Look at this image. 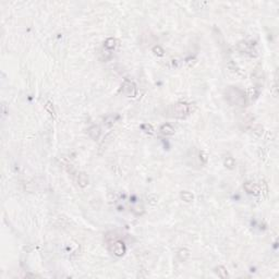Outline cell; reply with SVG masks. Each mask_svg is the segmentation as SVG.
Instances as JSON below:
<instances>
[{"instance_id":"cell-13","label":"cell","mask_w":279,"mask_h":279,"mask_svg":"<svg viewBox=\"0 0 279 279\" xmlns=\"http://www.w3.org/2000/svg\"><path fill=\"white\" fill-rule=\"evenodd\" d=\"M118 118H119L118 116H114V114L107 116L105 118V120H104V124L106 125V127H108V128L112 127V125H114V121H116V119H118Z\"/></svg>"},{"instance_id":"cell-21","label":"cell","mask_w":279,"mask_h":279,"mask_svg":"<svg viewBox=\"0 0 279 279\" xmlns=\"http://www.w3.org/2000/svg\"><path fill=\"white\" fill-rule=\"evenodd\" d=\"M200 159L203 161V164H205L206 161H207V155H206L204 152H201L200 153Z\"/></svg>"},{"instance_id":"cell-7","label":"cell","mask_w":279,"mask_h":279,"mask_svg":"<svg viewBox=\"0 0 279 279\" xmlns=\"http://www.w3.org/2000/svg\"><path fill=\"white\" fill-rule=\"evenodd\" d=\"M87 133H89V138H91L92 140L97 141V140L99 139L100 133H102V132H100L99 127H97V125H92V127L87 130Z\"/></svg>"},{"instance_id":"cell-22","label":"cell","mask_w":279,"mask_h":279,"mask_svg":"<svg viewBox=\"0 0 279 279\" xmlns=\"http://www.w3.org/2000/svg\"><path fill=\"white\" fill-rule=\"evenodd\" d=\"M257 129L262 130V128H261L260 125H256V128H255V129H254V130H257ZM254 132H255V133H257L258 135H260V134H262V132H261V131H254Z\"/></svg>"},{"instance_id":"cell-19","label":"cell","mask_w":279,"mask_h":279,"mask_svg":"<svg viewBox=\"0 0 279 279\" xmlns=\"http://www.w3.org/2000/svg\"><path fill=\"white\" fill-rule=\"evenodd\" d=\"M153 53H154L156 56H158V57H163V56L165 55V50H164L160 46H154V47H153Z\"/></svg>"},{"instance_id":"cell-9","label":"cell","mask_w":279,"mask_h":279,"mask_svg":"<svg viewBox=\"0 0 279 279\" xmlns=\"http://www.w3.org/2000/svg\"><path fill=\"white\" fill-rule=\"evenodd\" d=\"M189 256H190V251H189L188 249H185V247L180 249L177 253V257L180 262H185V261L189 258Z\"/></svg>"},{"instance_id":"cell-10","label":"cell","mask_w":279,"mask_h":279,"mask_svg":"<svg viewBox=\"0 0 279 279\" xmlns=\"http://www.w3.org/2000/svg\"><path fill=\"white\" fill-rule=\"evenodd\" d=\"M78 184L81 188H85L89 184V177L85 172H79L78 174Z\"/></svg>"},{"instance_id":"cell-12","label":"cell","mask_w":279,"mask_h":279,"mask_svg":"<svg viewBox=\"0 0 279 279\" xmlns=\"http://www.w3.org/2000/svg\"><path fill=\"white\" fill-rule=\"evenodd\" d=\"M104 47H105V49H107V50H111V49H114V47H116V39H114V37L107 38V39L105 40Z\"/></svg>"},{"instance_id":"cell-14","label":"cell","mask_w":279,"mask_h":279,"mask_svg":"<svg viewBox=\"0 0 279 279\" xmlns=\"http://www.w3.org/2000/svg\"><path fill=\"white\" fill-rule=\"evenodd\" d=\"M225 166H226L227 168H229V169H233L236 166V160L233 157L231 156H227L226 158H225V161H224Z\"/></svg>"},{"instance_id":"cell-3","label":"cell","mask_w":279,"mask_h":279,"mask_svg":"<svg viewBox=\"0 0 279 279\" xmlns=\"http://www.w3.org/2000/svg\"><path fill=\"white\" fill-rule=\"evenodd\" d=\"M123 94L128 96V97H135L138 95V87L134 84V82H132L131 80H124L121 85Z\"/></svg>"},{"instance_id":"cell-16","label":"cell","mask_w":279,"mask_h":279,"mask_svg":"<svg viewBox=\"0 0 279 279\" xmlns=\"http://www.w3.org/2000/svg\"><path fill=\"white\" fill-rule=\"evenodd\" d=\"M45 108H46V110L49 112V114L53 116V118H56V110L55 108H53V105L51 104L50 102H47L46 105H45Z\"/></svg>"},{"instance_id":"cell-4","label":"cell","mask_w":279,"mask_h":279,"mask_svg":"<svg viewBox=\"0 0 279 279\" xmlns=\"http://www.w3.org/2000/svg\"><path fill=\"white\" fill-rule=\"evenodd\" d=\"M109 249L110 251L112 252V253L114 254L116 256H123L125 253V251H127V247H125V244L123 243L122 241H120V240H114V242H111V243H109Z\"/></svg>"},{"instance_id":"cell-15","label":"cell","mask_w":279,"mask_h":279,"mask_svg":"<svg viewBox=\"0 0 279 279\" xmlns=\"http://www.w3.org/2000/svg\"><path fill=\"white\" fill-rule=\"evenodd\" d=\"M215 273L217 274L219 277L221 278H226L228 276V273H227V269L225 268L224 266H218L215 268Z\"/></svg>"},{"instance_id":"cell-2","label":"cell","mask_w":279,"mask_h":279,"mask_svg":"<svg viewBox=\"0 0 279 279\" xmlns=\"http://www.w3.org/2000/svg\"><path fill=\"white\" fill-rule=\"evenodd\" d=\"M190 112V106H189L186 103H177L174 106V109H172V114L175 118L179 119H183L184 117H186Z\"/></svg>"},{"instance_id":"cell-5","label":"cell","mask_w":279,"mask_h":279,"mask_svg":"<svg viewBox=\"0 0 279 279\" xmlns=\"http://www.w3.org/2000/svg\"><path fill=\"white\" fill-rule=\"evenodd\" d=\"M237 48L240 53H245V55H249L251 57H256L257 56V51L254 49L253 45L250 44L247 42H240L239 44L237 45Z\"/></svg>"},{"instance_id":"cell-18","label":"cell","mask_w":279,"mask_h":279,"mask_svg":"<svg viewBox=\"0 0 279 279\" xmlns=\"http://www.w3.org/2000/svg\"><path fill=\"white\" fill-rule=\"evenodd\" d=\"M141 129L143 130L145 133H148V134H153V133H154V128H153L150 124H148V123H144V124H142L141 125Z\"/></svg>"},{"instance_id":"cell-8","label":"cell","mask_w":279,"mask_h":279,"mask_svg":"<svg viewBox=\"0 0 279 279\" xmlns=\"http://www.w3.org/2000/svg\"><path fill=\"white\" fill-rule=\"evenodd\" d=\"M160 133L164 134V135L168 136V135H174L175 134V128L172 127L169 123H166V124H163L160 127Z\"/></svg>"},{"instance_id":"cell-6","label":"cell","mask_w":279,"mask_h":279,"mask_svg":"<svg viewBox=\"0 0 279 279\" xmlns=\"http://www.w3.org/2000/svg\"><path fill=\"white\" fill-rule=\"evenodd\" d=\"M243 188L249 194H254V195L260 194V188L255 183H253V182H250V181L245 182Z\"/></svg>"},{"instance_id":"cell-1","label":"cell","mask_w":279,"mask_h":279,"mask_svg":"<svg viewBox=\"0 0 279 279\" xmlns=\"http://www.w3.org/2000/svg\"><path fill=\"white\" fill-rule=\"evenodd\" d=\"M225 96H226V99L228 100L229 104H231L232 106L245 107L247 104V99L244 92L241 91L239 87H236V86L228 87L226 89V92H225Z\"/></svg>"},{"instance_id":"cell-11","label":"cell","mask_w":279,"mask_h":279,"mask_svg":"<svg viewBox=\"0 0 279 279\" xmlns=\"http://www.w3.org/2000/svg\"><path fill=\"white\" fill-rule=\"evenodd\" d=\"M180 197H181L184 202H186V203H190V202H192L193 199H194L193 194L189 192V191H182V192L180 193Z\"/></svg>"},{"instance_id":"cell-17","label":"cell","mask_w":279,"mask_h":279,"mask_svg":"<svg viewBox=\"0 0 279 279\" xmlns=\"http://www.w3.org/2000/svg\"><path fill=\"white\" fill-rule=\"evenodd\" d=\"M247 94H249L250 98H252V99H255V98H257L258 94H260V92H258V89H256V87H251V89L247 91Z\"/></svg>"},{"instance_id":"cell-20","label":"cell","mask_w":279,"mask_h":279,"mask_svg":"<svg viewBox=\"0 0 279 279\" xmlns=\"http://www.w3.org/2000/svg\"><path fill=\"white\" fill-rule=\"evenodd\" d=\"M260 192L264 193L265 196H267V193H268V188H267V184L265 183L264 181L261 182V189H260Z\"/></svg>"}]
</instances>
